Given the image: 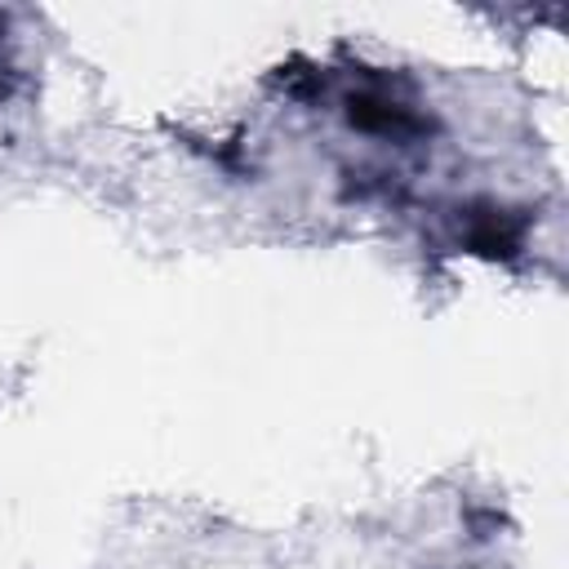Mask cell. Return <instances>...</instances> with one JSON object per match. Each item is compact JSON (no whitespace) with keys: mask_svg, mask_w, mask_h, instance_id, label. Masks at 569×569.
Wrapping results in <instances>:
<instances>
[{"mask_svg":"<svg viewBox=\"0 0 569 569\" xmlns=\"http://www.w3.org/2000/svg\"><path fill=\"white\" fill-rule=\"evenodd\" d=\"M342 111L356 129L365 133H378V138H396V142H409V138H422L431 129V120L405 98L396 93L387 80H365L360 89H351L342 98Z\"/></svg>","mask_w":569,"mask_h":569,"instance_id":"cell-1","label":"cell"},{"mask_svg":"<svg viewBox=\"0 0 569 569\" xmlns=\"http://www.w3.org/2000/svg\"><path fill=\"white\" fill-rule=\"evenodd\" d=\"M462 244H467L471 253H485V258H511V253L520 249V218H511V213H502V209L467 213Z\"/></svg>","mask_w":569,"mask_h":569,"instance_id":"cell-2","label":"cell"}]
</instances>
